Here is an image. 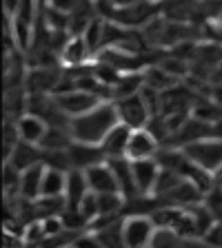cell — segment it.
<instances>
[{
	"instance_id": "cell-10",
	"label": "cell",
	"mask_w": 222,
	"mask_h": 248,
	"mask_svg": "<svg viewBox=\"0 0 222 248\" xmlns=\"http://www.w3.org/2000/svg\"><path fill=\"white\" fill-rule=\"evenodd\" d=\"M67 153H69L71 169H78V170H87L89 166L107 160L100 144H85V142H76V140L69 144Z\"/></svg>"
},
{
	"instance_id": "cell-1",
	"label": "cell",
	"mask_w": 222,
	"mask_h": 248,
	"mask_svg": "<svg viewBox=\"0 0 222 248\" xmlns=\"http://www.w3.org/2000/svg\"><path fill=\"white\" fill-rule=\"evenodd\" d=\"M118 108L114 100H102L91 111L69 120V133L76 142L85 144H100L104 135L118 124Z\"/></svg>"
},
{
	"instance_id": "cell-16",
	"label": "cell",
	"mask_w": 222,
	"mask_h": 248,
	"mask_svg": "<svg viewBox=\"0 0 222 248\" xmlns=\"http://www.w3.org/2000/svg\"><path fill=\"white\" fill-rule=\"evenodd\" d=\"M42 155H45L42 146L29 144V142H22V140H20V142L14 146V151L9 153L7 162H11V164H14L18 170H25V169H29V166L42 162Z\"/></svg>"
},
{
	"instance_id": "cell-20",
	"label": "cell",
	"mask_w": 222,
	"mask_h": 248,
	"mask_svg": "<svg viewBox=\"0 0 222 248\" xmlns=\"http://www.w3.org/2000/svg\"><path fill=\"white\" fill-rule=\"evenodd\" d=\"M122 219L116 224H109V226H102V228H91L98 235V239L102 242L104 248H127L124 246V237H122Z\"/></svg>"
},
{
	"instance_id": "cell-18",
	"label": "cell",
	"mask_w": 222,
	"mask_h": 248,
	"mask_svg": "<svg viewBox=\"0 0 222 248\" xmlns=\"http://www.w3.org/2000/svg\"><path fill=\"white\" fill-rule=\"evenodd\" d=\"M67 173H69V170L56 169V166H47V169H45V177H42V195L40 197H65Z\"/></svg>"
},
{
	"instance_id": "cell-4",
	"label": "cell",
	"mask_w": 222,
	"mask_h": 248,
	"mask_svg": "<svg viewBox=\"0 0 222 248\" xmlns=\"http://www.w3.org/2000/svg\"><path fill=\"white\" fill-rule=\"evenodd\" d=\"M114 102H116V108H118V120L122 124H127V126H131V129H142L154 118L149 104L142 98V93H134V95L114 100Z\"/></svg>"
},
{
	"instance_id": "cell-27",
	"label": "cell",
	"mask_w": 222,
	"mask_h": 248,
	"mask_svg": "<svg viewBox=\"0 0 222 248\" xmlns=\"http://www.w3.org/2000/svg\"><path fill=\"white\" fill-rule=\"evenodd\" d=\"M202 242L207 244L209 248H222V219H218V222L202 235Z\"/></svg>"
},
{
	"instance_id": "cell-9",
	"label": "cell",
	"mask_w": 222,
	"mask_h": 248,
	"mask_svg": "<svg viewBox=\"0 0 222 248\" xmlns=\"http://www.w3.org/2000/svg\"><path fill=\"white\" fill-rule=\"evenodd\" d=\"M87 175V182H89V188L93 193H120V186H118V180H116V173L111 169L107 160L104 162H98V164L89 166L85 170Z\"/></svg>"
},
{
	"instance_id": "cell-3",
	"label": "cell",
	"mask_w": 222,
	"mask_h": 248,
	"mask_svg": "<svg viewBox=\"0 0 222 248\" xmlns=\"http://www.w3.org/2000/svg\"><path fill=\"white\" fill-rule=\"evenodd\" d=\"M155 231V222L145 213H129L122 219V237L127 248H149Z\"/></svg>"
},
{
	"instance_id": "cell-24",
	"label": "cell",
	"mask_w": 222,
	"mask_h": 248,
	"mask_svg": "<svg viewBox=\"0 0 222 248\" xmlns=\"http://www.w3.org/2000/svg\"><path fill=\"white\" fill-rule=\"evenodd\" d=\"M205 204L209 206V211L213 213V215L218 217V219H222V184L216 180V184L209 188L207 193H205Z\"/></svg>"
},
{
	"instance_id": "cell-12",
	"label": "cell",
	"mask_w": 222,
	"mask_h": 248,
	"mask_svg": "<svg viewBox=\"0 0 222 248\" xmlns=\"http://www.w3.org/2000/svg\"><path fill=\"white\" fill-rule=\"evenodd\" d=\"M16 126H18V133H20V140L22 142H29V144H42L47 131H49V124L40 118V115L31 113H22L20 118H16Z\"/></svg>"
},
{
	"instance_id": "cell-14",
	"label": "cell",
	"mask_w": 222,
	"mask_h": 248,
	"mask_svg": "<svg viewBox=\"0 0 222 248\" xmlns=\"http://www.w3.org/2000/svg\"><path fill=\"white\" fill-rule=\"evenodd\" d=\"M107 162L111 164V169H114V173H116L120 193H122L127 200L138 197V186H136V180H134V166H131L129 157H109Z\"/></svg>"
},
{
	"instance_id": "cell-2",
	"label": "cell",
	"mask_w": 222,
	"mask_h": 248,
	"mask_svg": "<svg viewBox=\"0 0 222 248\" xmlns=\"http://www.w3.org/2000/svg\"><path fill=\"white\" fill-rule=\"evenodd\" d=\"M180 149L191 157V162H196L211 175H218L222 170V138H202Z\"/></svg>"
},
{
	"instance_id": "cell-28",
	"label": "cell",
	"mask_w": 222,
	"mask_h": 248,
	"mask_svg": "<svg viewBox=\"0 0 222 248\" xmlns=\"http://www.w3.org/2000/svg\"><path fill=\"white\" fill-rule=\"evenodd\" d=\"M78 2H80V0H49V7H53V9H58V11H65V14H71Z\"/></svg>"
},
{
	"instance_id": "cell-7",
	"label": "cell",
	"mask_w": 222,
	"mask_h": 248,
	"mask_svg": "<svg viewBox=\"0 0 222 248\" xmlns=\"http://www.w3.org/2000/svg\"><path fill=\"white\" fill-rule=\"evenodd\" d=\"M160 153V140L155 138V133L149 126L142 129H134L129 138V146H127V157L129 160H149Z\"/></svg>"
},
{
	"instance_id": "cell-19",
	"label": "cell",
	"mask_w": 222,
	"mask_h": 248,
	"mask_svg": "<svg viewBox=\"0 0 222 248\" xmlns=\"http://www.w3.org/2000/svg\"><path fill=\"white\" fill-rule=\"evenodd\" d=\"M104 33H107V20L96 16V18L87 25V29L83 31V38L89 45L91 53H100L104 49Z\"/></svg>"
},
{
	"instance_id": "cell-31",
	"label": "cell",
	"mask_w": 222,
	"mask_h": 248,
	"mask_svg": "<svg viewBox=\"0 0 222 248\" xmlns=\"http://www.w3.org/2000/svg\"><path fill=\"white\" fill-rule=\"evenodd\" d=\"M145 2H149V5H160V2H165V0H145Z\"/></svg>"
},
{
	"instance_id": "cell-23",
	"label": "cell",
	"mask_w": 222,
	"mask_h": 248,
	"mask_svg": "<svg viewBox=\"0 0 222 248\" xmlns=\"http://www.w3.org/2000/svg\"><path fill=\"white\" fill-rule=\"evenodd\" d=\"M193 115L200 120H205V122H216V120L222 118V104L218 102H198L196 107H193Z\"/></svg>"
},
{
	"instance_id": "cell-32",
	"label": "cell",
	"mask_w": 222,
	"mask_h": 248,
	"mask_svg": "<svg viewBox=\"0 0 222 248\" xmlns=\"http://www.w3.org/2000/svg\"><path fill=\"white\" fill-rule=\"evenodd\" d=\"M58 248H76V246H73V242H69V244H62V246H58Z\"/></svg>"
},
{
	"instance_id": "cell-29",
	"label": "cell",
	"mask_w": 222,
	"mask_h": 248,
	"mask_svg": "<svg viewBox=\"0 0 222 248\" xmlns=\"http://www.w3.org/2000/svg\"><path fill=\"white\" fill-rule=\"evenodd\" d=\"M22 0H2V7H5V18H11L16 14V9L20 7Z\"/></svg>"
},
{
	"instance_id": "cell-11",
	"label": "cell",
	"mask_w": 222,
	"mask_h": 248,
	"mask_svg": "<svg viewBox=\"0 0 222 248\" xmlns=\"http://www.w3.org/2000/svg\"><path fill=\"white\" fill-rule=\"evenodd\" d=\"M131 126L118 122L114 129L104 135V140L100 142L104 157H127V146H129V138H131Z\"/></svg>"
},
{
	"instance_id": "cell-33",
	"label": "cell",
	"mask_w": 222,
	"mask_h": 248,
	"mask_svg": "<svg viewBox=\"0 0 222 248\" xmlns=\"http://www.w3.org/2000/svg\"><path fill=\"white\" fill-rule=\"evenodd\" d=\"M38 5H40V7H47V5H49V0H38Z\"/></svg>"
},
{
	"instance_id": "cell-17",
	"label": "cell",
	"mask_w": 222,
	"mask_h": 248,
	"mask_svg": "<svg viewBox=\"0 0 222 248\" xmlns=\"http://www.w3.org/2000/svg\"><path fill=\"white\" fill-rule=\"evenodd\" d=\"M89 191H91V188H89V182H87L85 170H78V169L69 170L67 173V186H65V200H67V206L76 208Z\"/></svg>"
},
{
	"instance_id": "cell-6",
	"label": "cell",
	"mask_w": 222,
	"mask_h": 248,
	"mask_svg": "<svg viewBox=\"0 0 222 248\" xmlns=\"http://www.w3.org/2000/svg\"><path fill=\"white\" fill-rule=\"evenodd\" d=\"M60 78L58 67H31L25 76V91L29 95H53Z\"/></svg>"
},
{
	"instance_id": "cell-26",
	"label": "cell",
	"mask_w": 222,
	"mask_h": 248,
	"mask_svg": "<svg viewBox=\"0 0 222 248\" xmlns=\"http://www.w3.org/2000/svg\"><path fill=\"white\" fill-rule=\"evenodd\" d=\"M73 246L76 248H104L102 242L98 239V235L91 231V228H87V231L78 232L76 239H73Z\"/></svg>"
},
{
	"instance_id": "cell-30",
	"label": "cell",
	"mask_w": 222,
	"mask_h": 248,
	"mask_svg": "<svg viewBox=\"0 0 222 248\" xmlns=\"http://www.w3.org/2000/svg\"><path fill=\"white\" fill-rule=\"evenodd\" d=\"M107 2L111 5V11H114V9H124V7L136 5L138 0H107Z\"/></svg>"
},
{
	"instance_id": "cell-21",
	"label": "cell",
	"mask_w": 222,
	"mask_h": 248,
	"mask_svg": "<svg viewBox=\"0 0 222 248\" xmlns=\"http://www.w3.org/2000/svg\"><path fill=\"white\" fill-rule=\"evenodd\" d=\"M127 204V197L122 193H100L98 195V217L100 215H116L122 217L120 211Z\"/></svg>"
},
{
	"instance_id": "cell-22",
	"label": "cell",
	"mask_w": 222,
	"mask_h": 248,
	"mask_svg": "<svg viewBox=\"0 0 222 248\" xmlns=\"http://www.w3.org/2000/svg\"><path fill=\"white\" fill-rule=\"evenodd\" d=\"M182 244H185V237H180L178 232L169 228H158L149 248H182Z\"/></svg>"
},
{
	"instance_id": "cell-13",
	"label": "cell",
	"mask_w": 222,
	"mask_h": 248,
	"mask_svg": "<svg viewBox=\"0 0 222 248\" xmlns=\"http://www.w3.org/2000/svg\"><path fill=\"white\" fill-rule=\"evenodd\" d=\"M45 162L29 166L20 170V186H18V197L20 200H38L42 195V177H45Z\"/></svg>"
},
{
	"instance_id": "cell-15",
	"label": "cell",
	"mask_w": 222,
	"mask_h": 248,
	"mask_svg": "<svg viewBox=\"0 0 222 248\" xmlns=\"http://www.w3.org/2000/svg\"><path fill=\"white\" fill-rule=\"evenodd\" d=\"M91 49H89V45L85 42L83 36H71L67 40V45H65V49H62L60 53V60L67 64L69 69H78V67H85L89 60H91Z\"/></svg>"
},
{
	"instance_id": "cell-5",
	"label": "cell",
	"mask_w": 222,
	"mask_h": 248,
	"mask_svg": "<svg viewBox=\"0 0 222 248\" xmlns=\"http://www.w3.org/2000/svg\"><path fill=\"white\" fill-rule=\"evenodd\" d=\"M53 98H56L60 111L67 115L69 120L87 113V111H91L93 107H98V104L102 102V98H100L98 93L80 91V89H73V91H67V93H58Z\"/></svg>"
},
{
	"instance_id": "cell-25",
	"label": "cell",
	"mask_w": 222,
	"mask_h": 248,
	"mask_svg": "<svg viewBox=\"0 0 222 248\" xmlns=\"http://www.w3.org/2000/svg\"><path fill=\"white\" fill-rule=\"evenodd\" d=\"M76 208H78L80 213H83V215L89 219V224H91L93 219L98 217V193L89 191L87 195L83 197V202H80V204H78Z\"/></svg>"
},
{
	"instance_id": "cell-8",
	"label": "cell",
	"mask_w": 222,
	"mask_h": 248,
	"mask_svg": "<svg viewBox=\"0 0 222 248\" xmlns=\"http://www.w3.org/2000/svg\"><path fill=\"white\" fill-rule=\"evenodd\" d=\"M134 166V180L138 186V195H154L158 177H160L162 164L158 157H149V160H131Z\"/></svg>"
}]
</instances>
